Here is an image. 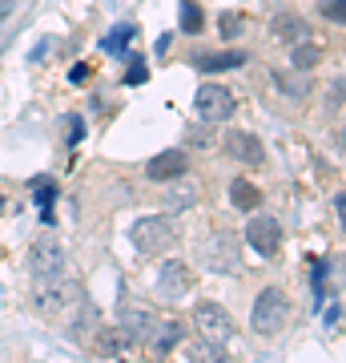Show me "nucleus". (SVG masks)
<instances>
[{
  "label": "nucleus",
  "instance_id": "nucleus-1",
  "mask_svg": "<svg viewBox=\"0 0 346 363\" xmlns=\"http://www.w3.org/2000/svg\"><path fill=\"white\" fill-rule=\"evenodd\" d=\"M28 271H33V291H37V303L64 279V250H61V242H57L52 234H45V238H37V242H33V250H28Z\"/></svg>",
  "mask_w": 346,
  "mask_h": 363
},
{
  "label": "nucleus",
  "instance_id": "nucleus-2",
  "mask_svg": "<svg viewBox=\"0 0 346 363\" xmlns=\"http://www.w3.org/2000/svg\"><path fill=\"white\" fill-rule=\"evenodd\" d=\"M290 319V298H286L282 286H266L262 295L254 298V315H250V327L258 335H278Z\"/></svg>",
  "mask_w": 346,
  "mask_h": 363
},
{
  "label": "nucleus",
  "instance_id": "nucleus-3",
  "mask_svg": "<svg viewBox=\"0 0 346 363\" xmlns=\"http://www.w3.org/2000/svg\"><path fill=\"white\" fill-rule=\"evenodd\" d=\"M129 238H133V247L142 250V255H166V250L178 242V230H173V222H169L166 214H149V218L133 222Z\"/></svg>",
  "mask_w": 346,
  "mask_h": 363
},
{
  "label": "nucleus",
  "instance_id": "nucleus-4",
  "mask_svg": "<svg viewBox=\"0 0 346 363\" xmlns=\"http://www.w3.org/2000/svg\"><path fill=\"white\" fill-rule=\"evenodd\" d=\"M202 262L209 267V271H218V274H233L238 267H242V250H238V238L226 230H209L202 238Z\"/></svg>",
  "mask_w": 346,
  "mask_h": 363
},
{
  "label": "nucleus",
  "instance_id": "nucleus-5",
  "mask_svg": "<svg viewBox=\"0 0 346 363\" xmlns=\"http://www.w3.org/2000/svg\"><path fill=\"white\" fill-rule=\"evenodd\" d=\"M193 327H197L202 339L214 343V347H221V343L233 339V319L221 303H197V307H193Z\"/></svg>",
  "mask_w": 346,
  "mask_h": 363
},
{
  "label": "nucleus",
  "instance_id": "nucleus-6",
  "mask_svg": "<svg viewBox=\"0 0 346 363\" xmlns=\"http://www.w3.org/2000/svg\"><path fill=\"white\" fill-rule=\"evenodd\" d=\"M193 105H197L202 121H209V125H218V121H230V117L238 113V101H233V93L226 89V85H209V81H205L202 89H197Z\"/></svg>",
  "mask_w": 346,
  "mask_h": 363
},
{
  "label": "nucleus",
  "instance_id": "nucleus-7",
  "mask_svg": "<svg viewBox=\"0 0 346 363\" xmlns=\"http://www.w3.org/2000/svg\"><path fill=\"white\" fill-rule=\"evenodd\" d=\"M246 242H250L262 259H274V255L282 250V226H278V218H266V214L250 218L246 222Z\"/></svg>",
  "mask_w": 346,
  "mask_h": 363
},
{
  "label": "nucleus",
  "instance_id": "nucleus-8",
  "mask_svg": "<svg viewBox=\"0 0 346 363\" xmlns=\"http://www.w3.org/2000/svg\"><path fill=\"white\" fill-rule=\"evenodd\" d=\"M190 286H193V279H190V267H185V262H178V259L161 262V274H157V295L166 298V303H178Z\"/></svg>",
  "mask_w": 346,
  "mask_h": 363
},
{
  "label": "nucleus",
  "instance_id": "nucleus-9",
  "mask_svg": "<svg viewBox=\"0 0 346 363\" xmlns=\"http://www.w3.org/2000/svg\"><path fill=\"white\" fill-rule=\"evenodd\" d=\"M185 166H190L185 150H161V154L149 157L145 174H149V182H178L185 178Z\"/></svg>",
  "mask_w": 346,
  "mask_h": 363
},
{
  "label": "nucleus",
  "instance_id": "nucleus-10",
  "mask_svg": "<svg viewBox=\"0 0 346 363\" xmlns=\"http://www.w3.org/2000/svg\"><path fill=\"white\" fill-rule=\"evenodd\" d=\"M270 37L278 40V45H290V49H294V45L310 40V25L294 13H278L274 21H270Z\"/></svg>",
  "mask_w": 346,
  "mask_h": 363
},
{
  "label": "nucleus",
  "instance_id": "nucleus-11",
  "mask_svg": "<svg viewBox=\"0 0 346 363\" xmlns=\"http://www.w3.org/2000/svg\"><path fill=\"white\" fill-rule=\"evenodd\" d=\"M226 150H230L233 162H246V166H262V162H266V150L258 142V133L233 130L230 138H226Z\"/></svg>",
  "mask_w": 346,
  "mask_h": 363
},
{
  "label": "nucleus",
  "instance_id": "nucleus-12",
  "mask_svg": "<svg viewBox=\"0 0 346 363\" xmlns=\"http://www.w3.org/2000/svg\"><path fill=\"white\" fill-rule=\"evenodd\" d=\"M121 335L129 339V343H149L154 339V311L149 307H129L125 315H121Z\"/></svg>",
  "mask_w": 346,
  "mask_h": 363
},
{
  "label": "nucleus",
  "instance_id": "nucleus-13",
  "mask_svg": "<svg viewBox=\"0 0 346 363\" xmlns=\"http://www.w3.org/2000/svg\"><path fill=\"white\" fill-rule=\"evenodd\" d=\"M193 65L202 69V73H226V69H242V65H246V52H242V49L214 52V57H197Z\"/></svg>",
  "mask_w": 346,
  "mask_h": 363
},
{
  "label": "nucleus",
  "instance_id": "nucleus-14",
  "mask_svg": "<svg viewBox=\"0 0 346 363\" xmlns=\"http://www.w3.org/2000/svg\"><path fill=\"white\" fill-rule=\"evenodd\" d=\"M230 202H233L238 210H258V206H262V190H258L254 182L233 178V182H230Z\"/></svg>",
  "mask_w": 346,
  "mask_h": 363
},
{
  "label": "nucleus",
  "instance_id": "nucleus-15",
  "mask_svg": "<svg viewBox=\"0 0 346 363\" xmlns=\"http://www.w3.org/2000/svg\"><path fill=\"white\" fill-rule=\"evenodd\" d=\"M193 202H197V182H190V178H185V182L178 178V186L166 194V206L169 210H190Z\"/></svg>",
  "mask_w": 346,
  "mask_h": 363
},
{
  "label": "nucleus",
  "instance_id": "nucleus-16",
  "mask_svg": "<svg viewBox=\"0 0 346 363\" xmlns=\"http://www.w3.org/2000/svg\"><path fill=\"white\" fill-rule=\"evenodd\" d=\"M181 339H185L181 323H178V319H169V323H161V331L154 335V351H157V355H169V351L178 347Z\"/></svg>",
  "mask_w": 346,
  "mask_h": 363
},
{
  "label": "nucleus",
  "instance_id": "nucleus-17",
  "mask_svg": "<svg viewBox=\"0 0 346 363\" xmlns=\"http://www.w3.org/2000/svg\"><path fill=\"white\" fill-rule=\"evenodd\" d=\"M290 61H294L298 73H310V69L322 61V49H318V45H310V40H302V45H294V49H290Z\"/></svg>",
  "mask_w": 346,
  "mask_h": 363
},
{
  "label": "nucleus",
  "instance_id": "nucleus-18",
  "mask_svg": "<svg viewBox=\"0 0 346 363\" xmlns=\"http://www.w3.org/2000/svg\"><path fill=\"white\" fill-rule=\"evenodd\" d=\"M129 37H133V25H121V28H109V33H105V40H101V49H105V52H125V45H129Z\"/></svg>",
  "mask_w": 346,
  "mask_h": 363
},
{
  "label": "nucleus",
  "instance_id": "nucleus-19",
  "mask_svg": "<svg viewBox=\"0 0 346 363\" xmlns=\"http://www.w3.org/2000/svg\"><path fill=\"white\" fill-rule=\"evenodd\" d=\"M181 28L185 33H202V9H197V0H181Z\"/></svg>",
  "mask_w": 346,
  "mask_h": 363
},
{
  "label": "nucleus",
  "instance_id": "nucleus-20",
  "mask_svg": "<svg viewBox=\"0 0 346 363\" xmlns=\"http://www.w3.org/2000/svg\"><path fill=\"white\" fill-rule=\"evenodd\" d=\"M61 125H64V142L77 145V142H81V133H85V117H81V113H64V117H61Z\"/></svg>",
  "mask_w": 346,
  "mask_h": 363
},
{
  "label": "nucleus",
  "instance_id": "nucleus-21",
  "mask_svg": "<svg viewBox=\"0 0 346 363\" xmlns=\"http://www.w3.org/2000/svg\"><path fill=\"white\" fill-rule=\"evenodd\" d=\"M322 16L334 25H346V0H322Z\"/></svg>",
  "mask_w": 346,
  "mask_h": 363
},
{
  "label": "nucleus",
  "instance_id": "nucleus-22",
  "mask_svg": "<svg viewBox=\"0 0 346 363\" xmlns=\"http://www.w3.org/2000/svg\"><path fill=\"white\" fill-rule=\"evenodd\" d=\"M190 145L193 150H214V133L202 130V125H190Z\"/></svg>",
  "mask_w": 346,
  "mask_h": 363
},
{
  "label": "nucleus",
  "instance_id": "nucleus-23",
  "mask_svg": "<svg viewBox=\"0 0 346 363\" xmlns=\"http://www.w3.org/2000/svg\"><path fill=\"white\" fill-rule=\"evenodd\" d=\"M117 347H121V339H117V331H109L105 327L101 339H97V355H117Z\"/></svg>",
  "mask_w": 346,
  "mask_h": 363
},
{
  "label": "nucleus",
  "instance_id": "nucleus-24",
  "mask_svg": "<svg viewBox=\"0 0 346 363\" xmlns=\"http://www.w3.org/2000/svg\"><path fill=\"white\" fill-rule=\"evenodd\" d=\"M274 85H278V89H286V93H294V97H302V93H306V85H302V81L286 77V73H278V69H274Z\"/></svg>",
  "mask_w": 346,
  "mask_h": 363
},
{
  "label": "nucleus",
  "instance_id": "nucleus-25",
  "mask_svg": "<svg viewBox=\"0 0 346 363\" xmlns=\"http://www.w3.org/2000/svg\"><path fill=\"white\" fill-rule=\"evenodd\" d=\"M221 33H226V37H238V33H242V16L226 13V16H221Z\"/></svg>",
  "mask_w": 346,
  "mask_h": 363
},
{
  "label": "nucleus",
  "instance_id": "nucleus-26",
  "mask_svg": "<svg viewBox=\"0 0 346 363\" xmlns=\"http://www.w3.org/2000/svg\"><path fill=\"white\" fill-rule=\"evenodd\" d=\"M89 77H93V65H73V73H69V81H73V85H85Z\"/></svg>",
  "mask_w": 346,
  "mask_h": 363
},
{
  "label": "nucleus",
  "instance_id": "nucleus-27",
  "mask_svg": "<svg viewBox=\"0 0 346 363\" xmlns=\"http://www.w3.org/2000/svg\"><path fill=\"white\" fill-rule=\"evenodd\" d=\"M334 214H338V222H342V230H346V194H334Z\"/></svg>",
  "mask_w": 346,
  "mask_h": 363
},
{
  "label": "nucleus",
  "instance_id": "nucleus-28",
  "mask_svg": "<svg viewBox=\"0 0 346 363\" xmlns=\"http://www.w3.org/2000/svg\"><path fill=\"white\" fill-rule=\"evenodd\" d=\"M129 85H142V81H145V65H142V61H133V73H129Z\"/></svg>",
  "mask_w": 346,
  "mask_h": 363
},
{
  "label": "nucleus",
  "instance_id": "nucleus-29",
  "mask_svg": "<svg viewBox=\"0 0 346 363\" xmlns=\"http://www.w3.org/2000/svg\"><path fill=\"white\" fill-rule=\"evenodd\" d=\"M13 4H16V0H0V16H8V13H13Z\"/></svg>",
  "mask_w": 346,
  "mask_h": 363
}]
</instances>
